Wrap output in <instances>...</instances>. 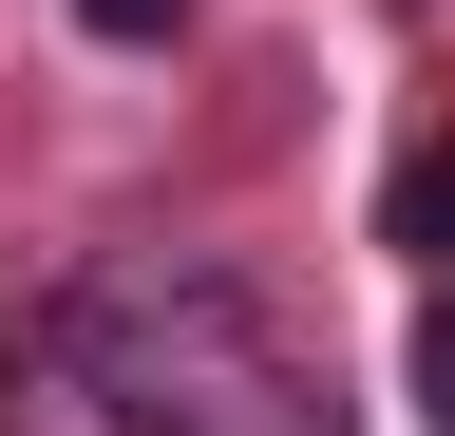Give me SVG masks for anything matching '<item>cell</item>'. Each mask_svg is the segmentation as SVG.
Returning a JSON list of instances; mask_svg holds the SVG:
<instances>
[{
	"label": "cell",
	"mask_w": 455,
	"mask_h": 436,
	"mask_svg": "<svg viewBox=\"0 0 455 436\" xmlns=\"http://www.w3.org/2000/svg\"><path fill=\"white\" fill-rule=\"evenodd\" d=\"M379 247L455 266V133H418V152H398V190H379Z\"/></svg>",
	"instance_id": "2"
},
{
	"label": "cell",
	"mask_w": 455,
	"mask_h": 436,
	"mask_svg": "<svg viewBox=\"0 0 455 436\" xmlns=\"http://www.w3.org/2000/svg\"><path fill=\"white\" fill-rule=\"evenodd\" d=\"M76 379L133 436H247V399H284L266 322L209 285V266H114V285L76 304Z\"/></svg>",
	"instance_id": "1"
},
{
	"label": "cell",
	"mask_w": 455,
	"mask_h": 436,
	"mask_svg": "<svg viewBox=\"0 0 455 436\" xmlns=\"http://www.w3.org/2000/svg\"><path fill=\"white\" fill-rule=\"evenodd\" d=\"M76 20H95V38H171L190 0H76Z\"/></svg>",
	"instance_id": "4"
},
{
	"label": "cell",
	"mask_w": 455,
	"mask_h": 436,
	"mask_svg": "<svg viewBox=\"0 0 455 436\" xmlns=\"http://www.w3.org/2000/svg\"><path fill=\"white\" fill-rule=\"evenodd\" d=\"M418 417H436V436H455V304H436V322H418Z\"/></svg>",
	"instance_id": "3"
}]
</instances>
